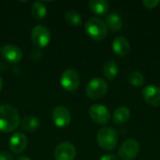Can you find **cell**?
<instances>
[{"label": "cell", "mask_w": 160, "mask_h": 160, "mask_svg": "<svg viewBox=\"0 0 160 160\" xmlns=\"http://www.w3.org/2000/svg\"><path fill=\"white\" fill-rule=\"evenodd\" d=\"M91 10L98 15L106 14L109 10V3L106 0H91L89 1Z\"/></svg>", "instance_id": "d6986e66"}, {"label": "cell", "mask_w": 160, "mask_h": 160, "mask_svg": "<svg viewBox=\"0 0 160 160\" xmlns=\"http://www.w3.org/2000/svg\"><path fill=\"white\" fill-rule=\"evenodd\" d=\"M144 100L151 106H160V87L157 85H147L142 90Z\"/></svg>", "instance_id": "4fadbf2b"}, {"label": "cell", "mask_w": 160, "mask_h": 160, "mask_svg": "<svg viewBox=\"0 0 160 160\" xmlns=\"http://www.w3.org/2000/svg\"><path fill=\"white\" fill-rule=\"evenodd\" d=\"M140 152V143L136 139L126 140L118 150V158L123 160H133Z\"/></svg>", "instance_id": "5b68a950"}, {"label": "cell", "mask_w": 160, "mask_h": 160, "mask_svg": "<svg viewBox=\"0 0 160 160\" xmlns=\"http://www.w3.org/2000/svg\"><path fill=\"white\" fill-rule=\"evenodd\" d=\"M21 127L22 128L23 130L27 132H33L36 131L39 128V120L32 115L24 116L21 121H20Z\"/></svg>", "instance_id": "2e32d148"}, {"label": "cell", "mask_w": 160, "mask_h": 160, "mask_svg": "<svg viewBox=\"0 0 160 160\" xmlns=\"http://www.w3.org/2000/svg\"><path fill=\"white\" fill-rule=\"evenodd\" d=\"M128 82L134 86H142L144 84L145 79L142 72L140 71H131L128 75Z\"/></svg>", "instance_id": "7402d4cb"}, {"label": "cell", "mask_w": 160, "mask_h": 160, "mask_svg": "<svg viewBox=\"0 0 160 160\" xmlns=\"http://www.w3.org/2000/svg\"><path fill=\"white\" fill-rule=\"evenodd\" d=\"M89 115L91 119L99 125H105L110 120V112L102 104H94L89 109Z\"/></svg>", "instance_id": "30bf717a"}, {"label": "cell", "mask_w": 160, "mask_h": 160, "mask_svg": "<svg viewBox=\"0 0 160 160\" xmlns=\"http://www.w3.org/2000/svg\"><path fill=\"white\" fill-rule=\"evenodd\" d=\"M102 71H103L104 76L108 80H113L118 74V65L112 59L107 60L103 66Z\"/></svg>", "instance_id": "ac0fdd59"}, {"label": "cell", "mask_w": 160, "mask_h": 160, "mask_svg": "<svg viewBox=\"0 0 160 160\" xmlns=\"http://www.w3.org/2000/svg\"><path fill=\"white\" fill-rule=\"evenodd\" d=\"M108 83L102 78H94L90 80L85 87V93L91 99H98L106 95Z\"/></svg>", "instance_id": "277c9868"}, {"label": "cell", "mask_w": 160, "mask_h": 160, "mask_svg": "<svg viewBox=\"0 0 160 160\" xmlns=\"http://www.w3.org/2000/svg\"><path fill=\"white\" fill-rule=\"evenodd\" d=\"M76 154L75 146L69 142H64L55 148L54 158L55 160H74Z\"/></svg>", "instance_id": "9c48e42d"}, {"label": "cell", "mask_w": 160, "mask_h": 160, "mask_svg": "<svg viewBox=\"0 0 160 160\" xmlns=\"http://www.w3.org/2000/svg\"><path fill=\"white\" fill-rule=\"evenodd\" d=\"M160 3L159 0H143L142 4L147 8H154Z\"/></svg>", "instance_id": "603a6c76"}, {"label": "cell", "mask_w": 160, "mask_h": 160, "mask_svg": "<svg viewBox=\"0 0 160 160\" xmlns=\"http://www.w3.org/2000/svg\"><path fill=\"white\" fill-rule=\"evenodd\" d=\"M20 121L19 113L13 106L9 104L0 106V131L7 133L15 130Z\"/></svg>", "instance_id": "6da1fadb"}, {"label": "cell", "mask_w": 160, "mask_h": 160, "mask_svg": "<svg viewBox=\"0 0 160 160\" xmlns=\"http://www.w3.org/2000/svg\"><path fill=\"white\" fill-rule=\"evenodd\" d=\"M27 144V137L22 132H17L13 134L9 140V150L15 154H21L25 151Z\"/></svg>", "instance_id": "8fae6325"}, {"label": "cell", "mask_w": 160, "mask_h": 160, "mask_svg": "<svg viewBox=\"0 0 160 160\" xmlns=\"http://www.w3.org/2000/svg\"><path fill=\"white\" fill-rule=\"evenodd\" d=\"M112 50L118 55H127L130 51L129 41L123 36L116 37L112 41Z\"/></svg>", "instance_id": "5bb4252c"}, {"label": "cell", "mask_w": 160, "mask_h": 160, "mask_svg": "<svg viewBox=\"0 0 160 160\" xmlns=\"http://www.w3.org/2000/svg\"><path fill=\"white\" fill-rule=\"evenodd\" d=\"M16 160H31L30 158H28L27 157H20V158H18Z\"/></svg>", "instance_id": "484cf974"}, {"label": "cell", "mask_w": 160, "mask_h": 160, "mask_svg": "<svg viewBox=\"0 0 160 160\" xmlns=\"http://www.w3.org/2000/svg\"><path fill=\"white\" fill-rule=\"evenodd\" d=\"M130 118V111L125 106L118 107L113 112V121L117 125L127 123Z\"/></svg>", "instance_id": "e0dca14e"}, {"label": "cell", "mask_w": 160, "mask_h": 160, "mask_svg": "<svg viewBox=\"0 0 160 160\" xmlns=\"http://www.w3.org/2000/svg\"><path fill=\"white\" fill-rule=\"evenodd\" d=\"M2 56L10 63H18L22 58V52L20 48L14 44H5L1 48Z\"/></svg>", "instance_id": "7c38bea8"}, {"label": "cell", "mask_w": 160, "mask_h": 160, "mask_svg": "<svg viewBox=\"0 0 160 160\" xmlns=\"http://www.w3.org/2000/svg\"><path fill=\"white\" fill-rule=\"evenodd\" d=\"M97 141L102 149L106 151L113 150L118 142V133L113 128L104 127L98 130Z\"/></svg>", "instance_id": "7a4b0ae2"}, {"label": "cell", "mask_w": 160, "mask_h": 160, "mask_svg": "<svg viewBox=\"0 0 160 160\" xmlns=\"http://www.w3.org/2000/svg\"><path fill=\"white\" fill-rule=\"evenodd\" d=\"M105 23L112 31H119L123 27V19L116 12H111L106 16Z\"/></svg>", "instance_id": "9a60e30c"}, {"label": "cell", "mask_w": 160, "mask_h": 160, "mask_svg": "<svg viewBox=\"0 0 160 160\" xmlns=\"http://www.w3.org/2000/svg\"><path fill=\"white\" fill-rule=\"evenodd\" d=\"M85 31L87 35L95 40H104L108 35V27L101 19L98 17L90 18L85 23Z\"/></svg>", "instance_id": "3957f363"}, {"label": "cell", "mask_w": 160, "mask_h": 160, "mask_svg": "<svg viewBox=\"0 0 160 160\" xmlns=\"http://www.w3.org/2000/svg\"><path fill=\"white\" fill-rule=\"evenodd\" d=\"M31 13L33 17L37 20H42L47 15V8L41 2H34L31 8Z\"/></svg>", "instance_id": "ffe728a7"}, {"label": "cell", "mask_w": 160, "mask_h": 160, "mask_svg": "<svg viewBox=\"0 0 160 160\" xmlns=\"http://www.w3.org/2000/svg\"><path fill=\"white\" fill-rule=\"evenodd\" d=\"M65 20L68 24L71 26H80L82 23V18L81 14L75 10H68L65 14Z\"/></svg>", "instance_id": "44dd1931"}, {"label": "cell", "mask_w": 160, "mask_h": 160, "mask_svg": "<svg viewBox=\"0 0 160 160\" xmlns=\"http://www.w3.org/2000/svg\"><path fill=\"white\" fill-rule=\"evenodd\" d=\"M52 119L53 124L60 128H64L70 124L71 114L69 110L65 106H57L52 112Z\"/></svg>", "instance_id": "ba28073f"}, {"label": "cell", "mask_w": 160, "mask_h": 160, "mask_svg": "<svg viewBox=\"0 0 160 160\" xmlns=\"http://www.w3.org/2000/svg\"><path fill=\"white\" fill-rule=\"evenodd\" d=\"M99 160H118V156L114 155V154H108V155H104L102 156Z\"/></svg>", "instance_id": "cb8c5ba5"}, {"label": "cell", "mask_w": 160, "mask_h": 160, "mask_svg": "<svg viewBox=\"0 0 160 160\" xmlns=\"http://www.w3.org/2000/svg\"><path fill=\"white\" fill-rule=\"evenodd\" d=\"M31 40L36 46L44 48L50 43L51 33L46 26L41 24L36 25L31 31Z\"/></svg>", "instance_id": "52a82bcc"}, {"label": "cell", "mask_w": 160, "mask_h": 160, "mask_svg": "<svg viewBox=\"0 0 160 160\" xmlns=\"http://www.w3.org/2000/svg\"><path fill=\"white\" fill-rule=\"evenodd\" d=\"M81 82L80 74L72 68H68L65 70L61 76L60 83L62 87L69 92H74L78 89Z\"/></svg>", "instance_id": "8992f818"}, {"label": "cell", "mask_w": 160, "mask_h": 160, "mask_svg": "<svg viewBox=\"0 0 160 160\" xmlns=\"http://www.w3.org/2000/svg\"><path fill=\"white\" fill-rule=\"evenodd\" d=\"M2 87H3V80H2V78H1V76H0V92H1V90H2Z\"/></svg>", "instance_id": "4316f807"}, {"label": "cell", "mask_w": 160, "mask_h": 160, "mask_svg": "<svg viewBox=\"0 0 160 160\" xmlns=\"http://www.w3.org/2000/svg\"><path fill=\"white\" fill-rule=\"evenodd\" d=\"M0 160H13V157L8 152H0Z\"/></svg>", "instance_id": "d4e9b609"}]
</instances>
